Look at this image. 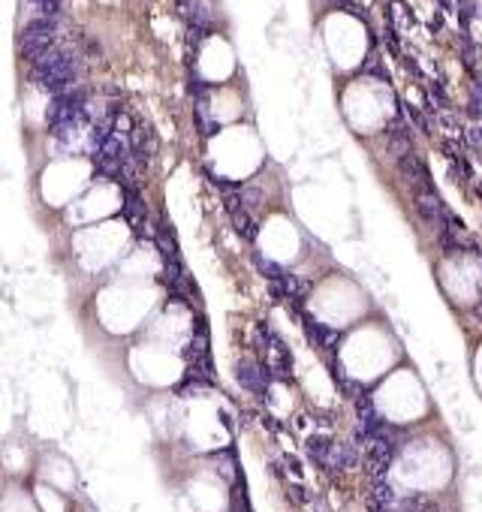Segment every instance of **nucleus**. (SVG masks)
<instances>
[{
  "label": "nucleus",
  "mask_w": 482,
  "mask_h": 512,
  "mask_svg": "<svg viewBox=\"0 0 482 512\" xmlns=\"http://www.w3.org/2000/svg\"><path fill=\"white\" fill-rule=\"evenodd\" d=\"M257 238H260V250H263L266 260L278 263V266H293L302 260V253H305V232L287 214L269 217Z\"/></svg>",
  "instance_id": "obj_7"
},
{
  "label": "nucleus",
  "mask_w": 482,
  "mask_h": 512,
  "mask_svg": "<svg viewBox=\"0 0 482 512\" xmlns=\"http://www.w3.org/2000/svg\"><path fill=\"white\" fill-rule=\"evenodd\" d=\"M308 314L329 332H347L365 317L377 314L371 293L353 275L332 269L308 293Z\"/></svg>",
  "instance_id": "obj_4"
},
{
  "label": "nucleus",
  "mask_w": 482,
  "mask_h": 512,
  "mask_svg": "<svg viewBox=\"0 0 482 512\" xmlns=\"http://www.w3.org/2000/svg\"><path fill=\"white\" fill-rule=\"evenodd\" d=\"M356 91H350L344 97V115L347 121L353 124V130L359 133H368V130H380V127H389L392 118H395V97L389 91V85L383 82V76H362L356 85Z\"/></svg>",
  "instance_id": "obj_5"
},
{
  "label": "nucleus",
  "mask_w": 482,
  "mask_h": 512,
  "mask_svg": "<svg viewBox=\"0 0 482 512\" xmlns=\"http://www.w3.org/2000/svg\"><path fill=\"white\" fill-rule=\"evenodd\" d=\"M326 37H329L326 40L329 55H332L338 70L365 67V61H368V34H365V25L359 19H353L350 13H335V22H332Z\"/></svg>",
  "instance_id": "obj_8"
},
{
  "label": "nucleus",
  "mask_w": 482,
  "mask_h": 512,
  "mask_svg": "<svg viewBox=\"0 0 482 512\" xmlns=\"http://www.w3.org/2000/svg\"><path fill=\"white\" fill-rule=\"evenodd\" d=\"M136 374L142 383H151V386H172L178 380H184L187 374V359L178 353V350H169V347H148V350H139V362H136Z\"/></svg>",
  "instance_id": "obj_10"
},
{
  "label": "nucleus",
  "mask_w": 482,
  "mask_h": 512,
  "mask_svg": "<svg viewBox=\"0 0 482 512\" xmlns=\"http://www.w3.org/2000/svg\"><path fill=\"white\" fill-rule=\"evenodd\" d=\"M470 380L476 395L482 398V338L470 347Z\"/></svg>",
  "instance_id": "obj_12"
},
{
  "label": "nucleus",
  "mask_w": 482,
  "mask_h": 512,
  "mask_svg": "<svg viewBox=\"0 0 482 512\" xmlns=\"http://www.w3.org/2000/svg\"><path fill=\"white\" fill-rule=\"evenodd\" d=\"M371 404H374V413L386 425L410 428V431L431 425V419L437 416L431 392H428L422 374L410 362L398 365L380 383L371 386Z\"/></svg>",
  "instance_id": "obj_3"
},
{
  "label": "nucleus",
  "mask_w": 482,
  "mask_h": 512,
  "mask_svg": "<svg viewBox=\"0 0 482 512\" xmlns=\"http://www.w3.org/2000/svg\"><path fill=\"white\" fill-rule=\"evenodd\" d=\"M55 37H58V22L52 19H37L34 25H28L19 37V55L28 64H37L49 49H55Z\"/></svg>",
  "instance_id": "obj_11"
},
{
  "label": "nucleus",
  "mask_w": 482,
  "mask_h": 512,
  "mask_svg": "<svg viewBox=\"0 0 482 512\" xmlns=\"http://www.w3.org/2000/svg\"><path fill=\"white\" fill-rule=\"evenodd\" d=\"M79 70L82 67H79L76 52L67 46H55L31 67V82H37L43 91H49L55 97V94H64L79 85Z\"/></svg>",
  "instance_id": "obj_9"
},
{
  "label": "nucleus",
  "mask_w": 482,
  "mask_h": 512,
  "mask_svg": "<svg viewBox=\"0 0 482 512\" xmlns=\"http://www.w3.org/2000/svg\"><path fill=\"white\" fill-rule=\"evenodd\" d=\"M335 359H338L341 374L356 386H374L389 371L407 362L401 338L395 335L389 320H383L380 314H371L353 329L341 332Z\"/></svg>",
  "instance_id": "obj_2"
},
{
  "label": "nucleus",
  "mask_w": 482,
  "mask_h": 512,
  "mask_svg": "<svg viewBox=\"0 0 482 512\" xmlns=\"http://www.w3.org/2000/svg\"><path fill=\"white\" fill-rule=\"evenodd\" d=\"M458 473V458L443 431L434 425L416 428L395 452L389 476L407 494H443L452 488Z\"/></svg>",
  "instance_id": "obj_1"
},
{
  "label": "nucleus",
  "mask_w": 482,
  "mask_h": 512,
  "mask_svg": "<svg viewBox=\"0 0 482 512\" xmlns=\"http://www.w3.org/2000/svg\"><path fill=\"white\" fill-rule=\"evenodd\" d=\"M434 278H437V287L443 293V299L464 311V308H473L479 305L482 299V260L473 253H449L437 263L434 269Z\"/></svg>",
  "instance_id": "obj_6"
}]
</instances>
